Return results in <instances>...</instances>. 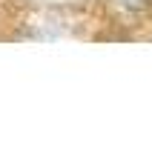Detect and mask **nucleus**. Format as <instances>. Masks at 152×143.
<instances>
[]
</instances>
